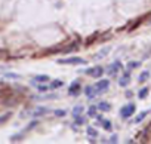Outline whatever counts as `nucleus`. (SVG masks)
<instances>
[{"label": "nucleus", "mask_w": 151, "mask_h": 144, "mask_svg": "<svg viewBox=\"0 0 151 144\" xmlns=\"http://www.w3.org/2000/svg\"><path fill=\"white\" fill-rule=\"evenodd\" d=\"M83 92H84V95L87 98H95V95L98 94V91L95 89V86H86Z\"/></svg>", "instance_id": "1a4fd4ad"}, {"label": "nucleus", "mask_w": 151, "mask_h": 144, "mask_svg": "<svg viewBox=\"0 0 151 144\" xmlns=\"http://www.w3.org/2000/svg\"><path fill=\"white\" fill-rule=\"evenodd\" d=\"M58 64H70V65H80V64H87L86 60L83 58H79V57H70V58H59L56 60Z\"/></svg>", "instance_id": "f257e3e1"}, {"label": "nucleus", "mask_w": 151, "mask_h": 144, "mask_svg": "<svg viewBox=\"0 0 151 144\" xmlns=\"http://www.w3.org/2000/svg\"><path fill=\"white\" fill-rule=\"evenodd\" d=\"M150 74H151V73H150L148 70H144V71L139 74V79H138V80H139L141 83H142V82H147V80L150 79Z\"/></svg>", "instance_id": "4468645a"}, {"label": "nucleus", "mask_w": 151, "mask_h": 144, "mask_svg": "<svg viewBox=\"0 0 151 144\" xmlns=\"http://www.w3.org/2000/svg\"><path fill=\"white\" fill-rule=\"evenodd\" d=\"M34 126H37V122H31L27 128H25V131H22V132H27V131H30V129H33Z\"/></svg>", "instance_id": "bb28decb"}, {"label": "nucleus", "mask_w": 151, "mask_h": 144, "mask_svg": "<svg viewBox=\"0 0 151 144\" xmlns=\"http://www.w3.org/2000/svg\"><path fill=\"white\" fill-rule=\"evenodd\" d=\"M141 65L139 61H129L128 62V70H133V69H138Z\"/></svg>", "instance_id": "a211bd4d"}, {"label": "nucleus", "mask_w": 151, "mask_h": 144, "mask_svg": "<svg viewBox=\"0 0 151 144\" xmlns=\"http://www.w3.org/2000/svg\"><path fill=\"white\" fill-rule=\"evenodd\" d=\"M108 52H110V48H104V49H102V51H101L99 54H98L96 60H101V58H104V57H105V54H108Z\"/></svg>", "instance_id": "5701e85b"}, {"label": "nucleus", "mask_w": 151, "mask_h": 144, "mask_svg": "<svg viewBox=\"0 0 151 144\" xmlns=\"http://www.w3.org/2000/svg\"><path fill=\"white\" fill-rule=\"evenodd\" d=\"M95 89L98 91L99 94H102V92H105V91L110 88V80L108 79H99L98 82H95Z\"/></svg>", "instance_id": "20e7f679"}, {"label": "nucleus", "mask_w": 151, "mask_h": 144, "mask_svg": "<svg viewBox=\"0 0 151 144\" xmlns=\"http://www.w3.org/2000/svg\"><path fill=\"white\" fill-rule=\"evenodd\" d=\"M76 125H83V123H86V119H84V117L83 116H79V117H76Z\"/></svg>", "instance_id": "b1692460"}, {"label": "nucleus", "mask_w": 151, "mask_h": 144, "mask_svg": "<svg viewBox=\"0 0 151 144\" xmlns=\"http://www.w3.org/2000/svg\"><path fill=\"white\" fill-rule=\"evenodd\" d=\"M62 85H64V82H62V80H59V79H55L52 83L49 85V88H50V89H58V88H61Z\"/></svg>", "instance_id": "2eb2a0df"}, {"label": "nucleus", "mask_w": 151, "mask_h": 144, "mask_svg": "<svg viewBox=\"0 0 151 144\" xmlns=\"http://www.w3.org/2000/svg\"><path fill=\"white\" fill-rule=\"evenodd\" d=\"M98 109L102 110V111H110V110H111V104L107 102V101H101V102L98 104Z\"/></svg>", "instance_id": "f8f14e48"}, {"label": "nucleus", "mask_w": 151, "mask_h": 144, "mask_svg": "<svg viewBox=\"0 0 151 144\" xmlns=\"http://www.w3.org/2000/svg\"><path fill=\"white\" fill-rule=\"evenodd\" d=\"M121 69H123V65H121V62L117 60V61H114L113 64H110L108 67H107V70H105V71H107V74H108V76H114V74H117Z\"/></svg>", "instance_id": "7ed1b4c3"}, {"label": "nucleus", "mask_w": 151, "mask_h": 144, "mask_svg": "<svg viewBox=\"0 0 151 144\" xmlns=\"http://www.w3.org/2000/svg\"><path fill=\"white\" fill-rule=\"evenodd\" d=\"M117 141H119V137H117V135H113V137L108 140V143H117Z\"/></svg>", "instance_id": "c85d7f7f"}, {"label": "nucleus", "mask_w": 151, "mask_h": 144, "mask_svg": "<svg viewBox=\"0 0 151 144\" xmlns=\"http://www.w3.org/2000/svg\"><path fill=\"white\" fill-rule=\"evenodd\" d=\"M96 110H98V107L91 106V107H89V110H87V114H89L91 117H95V116H96Z\"/></svg>", "instance_id": "4be33fe9"}, {"label": "nucleus", "mask_w": 151, "mask_h": 144, "mask_svg": "<svg viewBox=\"0 0 151 144\" xmlns=\"http://www.w3.org/2000/svg\"><path fill=\"white\" fill-rule=\"evenodd\" d=\"M65 114H67L65 110H55V116H56V117H64Z\"/></svg>", "instance_id": "393cba45"}, {"label": "nucleus", "mask_w": 151, "mask_h": 144, "mask_svg": "<svg viewBox=\"0 0 151 144\" xmlns=\"http://www.w3.org/2000/svg\"><path fill=\"white\" fill-rule=\"evenodd\" d=\"M47 111H49V109H47V107H36V110L33 111V114L39 117V116H43V114H46Z\"/></svg>", "instance_id": "9b49d317"}, {"label": "nucleus", "mask_w": 151, "mask_h": 144, "mask_svg": "<svg viewBox=\"0 0 151 144\" xmlns=\"http://www.w3.org/2000/svg\"><path fill=\"white\" fill-rule=\"evenodd\" d=\"M9 117H10V113H6L3 117H0V123H5V122L9 119Z\"/></svg>", "instance_id": "cd10ccee"}, {"label": "nucleus", "mask_w": 151, "mask_h": 144, "mask_svg": "<svg viewBox=\"0 0 151 144\" xmlns=\"http://www.w3.org/2000/svg\"><path fill=\"white\" fill-rule=\"evenodd\" d=\"M80 89H82L80 82H79V80H74V82H71V85H70V88H68V94L73 95V97H76V95L80 94Z\"/></svg>", "instance_id": "423d86ee"}, {"label": "nucleus", "mask_w": 151, "mask_h": 144, "mask_svg": "<svg viewBox=\"0 0 151 144\" xmlns=\"http://www.w3.org/2000/svg\"><path fill=\"white\" fill-rule=\"evenodd\" d=\"M148 88H142L141 91H139V92H138V97H139L141 100H144V98H147V95H148Z\"/></svg>", "instance_id": "6ab92c4d"}, {"label": "nucleus", "mask_w": 151, "mask_h": 144, "mask_svg": "<svg viewBox=\"0 0 151 144\" xmlns=\"http://www.w3.org/2000/svg\"><path fill=\"white\" fill-rule=\"evenodd\" d=\"M86 132H87V135H89L91 141H93V138H96V137H98V132H96V129H93V126H87Z\"/></svg>", "instance_id": "ddd939ff"}, {"label": "nucleus", "mask_w": 151, "mask_h": 144, "mask_svg": "<svg viewBox=\"0 0 151 144\" xmlns=\"http://www.w3.org/2000/svg\"><path fill=\"white\" fill-rule=\"evenodd\" d=\"M22 137H24V132H21V134H18V135H14V137H10V141H19V140H22Z\"/></svg>", "instance_id": "a878e982"}, {"label": "nucleus", "mask_w": 151, "mask_h": 144, "mask_svg": "<svg viewBox=\"0 0 151 144\" xmlns=\"http://www.w3.org/2000/svg\"><path fill=\"white\" fill-rule=\"evenodd\" d=\"M130 83V74H129V71H124V74L119 79V85L120 86H128Z\"/></svg>", "instance_id": "6e6552de"}, {"label": "nucleus", "mask_w": 151, "mask_h": 144, "mask_svg": "<svg viewBox=\"0 0 151 144\" xmlns=\"http://www.w3.org/2000/svg\"><path fill=\"white\" fill-rule=\"evenodd\" d=\"M133 94H132V91H128V92H126V97H128V98H130Z\"/></svg>", "instance_id": "c756f323"}, {"label": "nucleus", "mask_w": 151, "mask_h": 144, "mask_svg": "<svg viewBox=\"0 0 151 144\" xmlns=\"http://www.w3.org/2000/svg\"><path fill=\"white\" fill-rule=\"evenodd\" d=\"M5 77H8V79H21V74H18V73H6Z\"/></svg>", "instance_id": "aec40b11"}, {"label": "nucleus", "mask_w": 151, "mask_h": 144, "mask_svg": "<svg viewBox=\"0 0 151 144\" xmlns=\"http://www.w3.org/2000/svg\"><path fill=\"white\" fill-rule=\"evenodd\" d=\"M37 86V89L40 91V92H47V91H50V88H49V85H36Z\"/></svg>", "instance_id": "412c9836"}, {"label": "nucleus", "mask_w": 151, "mask_h": 144, "mask_svg": "<svg viewBox=\"0 0 151 144\" xmlns=\"http://www.w3.org/2000/svg\"><path fill=\"white\" fill-rule=\"evenodd\" d=\"M83 114V106H76L74 109H73V111H71V116L74 117H79V116H82Z\"/></svg>", "instance_id": "9d476101"}, {"label": "nucleus", "mask_w": 151, "mask_h": 144, "mask_svg": "<svg viewBox=\"0 0 151 144\" xmlns=\"http://www.w3.org/2000/svg\"><path fill=\"white\" fill-rule=\"evenodd\" d=\"M101 122H102V128H104L105 131H111V129H113V123H111V120H108V119H102Z\"/></svg>", "instance_id": "f3484780"}, {"label": "nucleus", "mask_w": 151, "mask_h": 144, "mask_svg": "<svg viewBox=\"0 0 151 144\" xmlns=\"http://www.w3.org/2000/svg\"><path fill=\"white\" fill-rule=\"evenodd\" d=\"M136 110V106L133 102H129V104H126V106H123L120 109V116H121V119H129V117L135 113Z\"/></svg>", "instance_id": "f03ea898"}, {"label": "nucleus", "mask_w": 151, "mask_h": 144, "mask_svg": "<svg viewBox=\"0 0 151 144\" xmlns=\"http://www.w3.org/2000/svg\"><path fill=\"white\" fill-rule=\"evenodd\" d=\"M147 114H148V111H141L139 114L135 117V123H141V122L145 119V117H147Z\"/></svg>", "instance_id": "dca6fc26"}, {"label": "nucleus", "mask_w": 151, "mask_h": 144, "mask_svg": "<svg viewBox=\"0 0 151 144\" xmlns=\"http://www.w3.org/2000/svg\"><path fill=\"white\" fill-rule=\"evenodd\" d=\"M49 80H50V77H49L47 74H37V76L33 77L31 83H33V85H39V83H47Z\"/></svg>", "instance_id": "0eeeda50"}, {"label": "nucleus", "mask_w": 151, "mask_h": 144, "mask_svg": "<svg viewBox=\"0 0 151 144\" xmlns=\"http://www.w3.org/2000/svg\"><path fill=\"white\" fill-rule=\"evenodd\" d=\"M84 73H86V74H91L93 79H99V77L105 73V70H104L102 67H99V65H98V67H92V69H89V70H86Z\"/></svg>", "instance_id": "39448f33"}]
</instances>
